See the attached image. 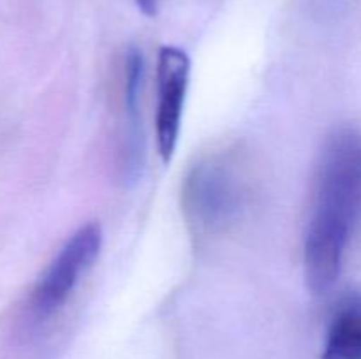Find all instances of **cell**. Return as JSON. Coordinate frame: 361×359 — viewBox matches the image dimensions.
I'll return each mask as SVG.
<instances>
[{"label":"cell","instance_id":"cell-4","mask_svg":"<svg viewBox=\"0 0 361 359\" xmlns=\"http://www.w3.org/2000/svg\"><path fill=\"white\" fill-rule=\"evenodd\" d=\"M190 60L183 49L164 46L157 60V113L155 134L162 160H171L182 127L183 104L189 88Z\"/></svg>","mask_w":361,"mask_h":359},{"label":"cell","instance_id":"cell-1","mask_svg":"<svg viewBox=\"0 0 361 359\" xmlns=\"http://www.w3.org/2000/svg\"><path fill=\"white\" fill-rule=\"evenodd\" d=\"M360 218L361 132L342 127L324 141L303 243L305 280L314 294H324L338 280Z\"/></svg>","mask_w":361,"mask_h":359},{"label":"cell","instance_id":"cell-3","mask_svg":"<svg viewBox=\"0 0 361 359\" xmlns=\"http://www.w3.org/2000/svg\"><path fill=\"white\" fill-rule=\"evenodd\" d=\"M102 245L99 224H85L71 234L35 282L27 301V312L32 322L39 324L55 315L80 282L81 275L90 270Z\"/></svg>","mask_w":361,"mask_h":359},{"label":"cell","instance_id":"cell-6","mask_svg":"<svg viewBox=\"0 0 361 359\" xmlns=\"http://www.w3.org/2000/svg\"><path fill=\"white\" fill-rule=\"evenodd\" d=\"M323 359H361V292L348 294L335 308Z\"/></svg>","mask_w":361,"mask_h":359},{"label":"cell","instance_id":"cell-5","mask_svg":"<svg viewBox=\"0 0 361 359\" xmlns=\"http://www.w3.org/2000/svg\"><path fill=\"white\" fill-rule=\"evenodd\" d=\"M145 63L140 49H129L123 58L122 106L123 132L120 143V171L126 183L137 182L145 164V137L141 125V84Z\"/></svg>","mask_w":361,"mask_h":359},{"label":"cell","instance_id":"cell-7","mask_svg":"<svg viewBox=\"0 0 361 359\" xmlns=\"http://www.w3.org/2000/svg\"><path fill=\"white\" fill-rule=\"evenodd\" d=\"M137 7L147 16H155L159 11V0H136Z\"/></svg>","mask_w":361,"mask_h":359},{"label":"cell","instance_id":"cell-2","mask_svg":"<svg viewBox=\"0 0 361 359\" xmlns=\"http://www.w3.org/2000/svg\"><path fill=\"white\" fill-rule=\"evenodd\" d=\"M247 199V172L233 153L201 158L183 180V218L196 238L208 239L228 232L242 217Z\"/></svg>","mask_w":361,"mask_h":359}]
</instances>
